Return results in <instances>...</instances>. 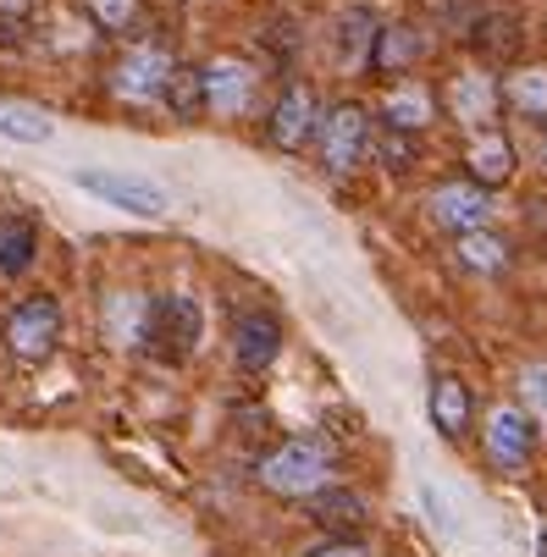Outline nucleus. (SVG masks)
Instances as JSON below:
<instances>
[{
	"label": "nucleus",
	"mask_w": 547,
	"mask_h": 557,
	"mask_svg": "<svg viewBox=\"0 0 547 557\" xmlns=\"http://www.w3.org/2000/svg\"><path fill=\"white\" fill-rule=\"evenodd\" d=\"M332 469H338V447L332 436L321 431H304V436H288L277 442L260 463H255V481L271 492V497H316L332 486Z\"/></svg>",
	"instance_id": "nucleus-1"
},
{
	"label": "nucleus",
	"mask_w": 547,
	"mask_h": 557,
	"mask_svg": "<svg viewBox=\"0 0 547 557\" xmlns=\"http://www.w3.org/2000/svg\"><path fill=\"white\" fill-rule=\"evenodd\" d=\"M199 332H205V314H199V298L189 293H167V298H149V321H144V348H155L161 359H189L199 348Z\"/></svg>",
	"instance_id": "nucleus-2"
},
{
	"label": "nucleus",
	"mask_w": 547,
	"mask_h": 557,
	"mask_svg": "<svg viewBox=\"0 0 547 557\" xmlns=\"http://www.w3.org/2000/svg\"><path fill=\"white\" fill-rule=\"evenodd\" d=\"M56 343H61V304L50 293H34L7 314V348L17 364H45Z\"/></svg>",
	"instance_id": "nucleus-3"
},
{
	"label": "nucleus",
	"mask_w": 547,
	"mask_h": 557,
	"mask_svg": "<svg viewBox=\"0 0 547 557\" xmlns=\"http://www.w3.org/2000/svg\"><path fill=\"white\" fill-rule=\"evenodd\" d=\"M316 144H321V166L332 177H349L360 166V154L370 149V116L360 100H338L321 122H316Z\"/></svg>",
	"instance_id": "nucleus-4"
},
{
	"label": "nucleus",
	"mask_w": 547,
	"mask_h": 557,
	"mask_svg": "<svg viewBox=\"0 0 547 557\" xmlns=\"http://www.w3.org/2000/svg\"><path fill=\"white\" fill-rule=\"evenodd\" d=\"M482 447H487V463H493L498 474H514V469H525V463H531V453H536L531 414H525V409H514V404H498V409L487 414Z\"/></svg>",
	"instance_id": "nucleus-5"
},
{
	"label": "nucleus",
	"mask_w": 547,
	"mask_h": 557,
	"mask_svg": "<svg viewBox=\"0 0 547 557\" xmlns=\"http://www.w3.org/2000/svg\"><path fill=\"white\" fill-rule=\"evenodd\" d=\"M167 77H172V55L161 45H133L117 66H111V89L133 106H149L167 95Z\"/></svg>",
	"instance_id": "nucleus-6"
},
{
	"label": "nucleus",
	"mask_w": 547,
	"mask_h": 557,
	"mask_svg": "<svg viewBox=\"0 0 547 557\" xmlns=\"http://www.w3.org/2000/svg\"><path fill=\"white\" fill-rule=\"evenodd\" d=\"M426 210H431V221H437L442 232L464 237V232H482V226L493 221V194L464 177V183H442V188L426 199Z\"/></svg>",
	"instance_id": "nucleus-7"
},
{
	"label": "nucleus",
	"mask_w": 547,
	"mask_h": 557,
	"mask_svg": "<svg viewBox=\"0 0 547 557\" xmlns=\"http://www.w3.org/2000/svg\"><path fill=\"white\" fill-rule=\"evenodd\" d=\"M77 188L106 199V205H117V210H133V215H167V194L155 188V183H144V177H127V172H95V166H84V172H77Z\"/></svg>",
	"instance_id": "nucleus-8"
},
{
	"label": "nucleus",
	"mask_w": 547,
	"mask_h": 557,
	"mask_svg": "<svg viewBox=\"0 0 547 557\" xmlns=\"http://www.w3.org/2000/svg\"><path fill=\"white\" fill-rule=\"evenodd\" d=\"M316 122H321V111H316V89L309 84H288L282 89V100L271 106V127H266V138L277 144V149H304L309 138H316Z\"/></svg>",
	"instance_id": "nucleus-9"
},
{
	"label": "nucleus",
	"mask_w": 547,
	"mask_h": 557,
	"mask_svg": "<svg viewBox=\"0 0 547 557\" xmlns=\"http://www.w3.org/2000/svg\"><path fill=\"white\" fill-rule=\"evenodd\" d=\"M282 354V321L271 309H244L239 326H232V359H239V370H271Z\"/></svg>",
	"instance_id": "nucleus-10"
},
{
	"label": "nucleus",
	"mask_w": 547,
	"mask_h": 557,
	"mask_svg": "<svg viewBox=\"0 0 547 557\" xmlns=\"http://www.w3.org/2000/svg\"><path fill=\"white\" fill-rule=\"evenodd\" d=\"M255 100V72L244 61H210L205 66V111L216 116H239Z\"/></svg>",
	"instance_id": "nucleus-11"
},
{
	"label": "nucleus",
	"mask_w": 547,
	"mask_h": 557,
	"mask_svg": "<svg viewBox=\"0 0 547 557\" xmlns=\"http://www.w3.org/2000/svg\"><path fill=\"white\" fill-rule=\"evenodd\" d=\"M464 166H471V183L476 188H498V183L514 177V144L498 127H482L471 138V149H464Z\"/></svg>",
	"instance_id": "nucleus-12"
},
{
	"label": "nucleus",
	"mask_w": 547,
	"mask_h": 557,
	"mask_svg": "<svg viewBox=\"0 0 547 557\" xmlns=\"http://www.w3.org/2000/svg\"><path fill=\"white\" fill-rule=\"evenodd\" d=\"M471 420H476V392L464 386L459 375H437L431 381V425L448 442H459L464 431H471Z\"/></svg>",
	"instance_id": "nucleus-13"
},
{
	"label": "nucleus",
	"mask_w": 547,
	"mask_h": 557,
	"mask_svg": "<svg viewBox=\"0 0 547 557\" xmlns=\"http://www.w3.org/2000/svg\"><path fill=\"white\" fill-rule=\"evenodd\" d=\"M304 513H309V524H321V530H332V535H354V530L370 519L365 497L349 492V486H327V492H316V497H304Z\"/></svg>",
	"instance_id": "nucleus-14"
},
{
	"label": "nucleus",
	"mask_w": 547,
	"mask_h": 557,
	"mask_svg": "<svg viewBox=\"0 0 547 557\" xmlns=\"http://www.w3.org/2000/svg\"><path fill=\"white\" fill-rule=\"evenodd\" d=\"M431 111H437L431 89L399 84V89H387V100H381V127H393V133H421V127L431 122Z\"/></svg>",
	"instance_id": "nucleus-15"
},
{
	"label": "nucleus",
	"mask_w": 547,
	"mask_h": 557,
	"mask_svg": "<svg viewBox=\"0 0 547 557\" xmlns=\"http://www.w3.org/2000/svg\"><path fill=\"white\" fill-rule=\"evenodd\" d=\"M39 255V226L28 215H0V276H23Z\"/></svg>",
	"instance_id": "nucleus-16"
},
{
	"label": "nucleus",
	"mask_w": 547,
	"mask_h": 557,
	"mask_svg": "<svg viewBox=\"0 0 547 557\" xmlns=\"http://www.w3.org/2000/svg\"><path fill=\"white\" fill-rule=\"evenodd\" d=\"M421 55H426V34L410 28V23L381 28L376 45H370V66H376V72H404V66H415Z\"/></svg>",
	"instance_id": "nucleus-17"
},
{
	"label": "nucleus",
	"mask_w": 547,
	"mask_h": 557,
	"mask_svg": "<svg viewBox=\"0 0 547 557\" xmlns=\"http://www.w3.org/2000/svg\"><path fill=\"white\" fill-rule=\"evenodd\" d=\"M448 106H453V116L459 122H471L476 133H482V122L493 116V106H498V84L487 72H471V77H453V89H448Z\"/></svg>",
	"instance_id": "nucleus-18"
},
{
	"label": "nucleus",
	"mask_w": 547,
	"mask_h": 557,
	"mask_svg": "<svg viewBox=\"0 0 547 557\" xmlns=\"http://www.w3.org/2000/svg\"><path fill=\"white\" fill-rule=\"evenodd\" d=\"M144 321H149V298H138V293H117L106 304V332L122 348H138L144 343Z\"/></svg>",
	"instance_id": "nucleus-19"
},
{
	"label": "nucleus",
	"mask_w": 547,
	"mask_h": 557,
	"mask_svg": "<svg viewBox=\"0 0 547 557\" xmlns=\"http://www.w3.org/2000/svg\"><path fill=\"white\" fill-rule=\"evenodd\" d=\"M498 100H509L520 116H547V66H520L503 77Z\"/></svg>",
	"instance_id": "nucleus-20"
},
{
	"label": "nucleus",
	"mask_w": 547,
	"mask_h": 557,
	"mask_svg": "<svg viewBox=\"0 0 547 557\" xmlns=\"http://www.w3.org/2000/svg\"><path fill=\"white\" fill-rule=\"evenodd\" d=\"M167 111L178 116V122H194V116H205V66H172V77H167Z\"/></svg>",
	"instance_id": "nucleus-21"
},
{
	"label": "nucleus",
	"mask_w": 547,
	"mask_h": 557,
	"mask_svg": "<svg viewBox=\"0 0 547 557\" xmlns=\"http://www.w3.org/2000/svg\"><path fill=\"white\" fill-rule=\"evenodd\" d=\"M509 255H514V249H509V237H498V232H487V226L459 237V265H464V271L493 276V271H503V265H509Z\"/></svg>",
	"instance_id": "nucleus-22"
},
{
	"label": "nucleus",
	"mask_w": 547,
	"mask_h": 557,
	"mask_svg": "<svg viewBox=\"0 0 547 557\" xmlns=\"http://www.w3.org/2000/svg\"><path fill=\"white\" fill-rule=\"evenodd\" d=\"M0 138L45 144V138H50V122H45L39 111H23V106H0Z\"/></svg>",
	"instance_id": "nucleus-23"
},
{
	"label": "nucleus",
	"mask_w": 547,
	"mask_h": 557,
	"mask_svg": "<svg viewBox=\"0 0 547 557\" xmlns=\"http://www.w3.org/2000/svg\"><path fill=\"white\" fill-rule=\"evenodd\" d=\"M376 154H381V166H387V172H410V166H415V133H393V127H381Z\"/></svg>",
	"instance_id": "nucleus-24"
},
{
	"label": "nucleus",
	"mask_w": 547,
	"mask_h": 557,
	"mask_svg": "<svg viewBox=\"0 0 547 557\" xmlns=\"http://www.w3.org/2000/svg\"><path fill=\"white\" fill-rule=\"evenodd\" d=\"M370 45H376V23H370V12H349L343 17V55L349 61H370Z\"/></svg>",
	"instance_id": "nucleus-25"
},
{
	"label": "nucleus",
	"mask_w": 547,
	"mask_h": 557,
	"mask_svg": "<svg viewBox=\"0 0 547 557\" xmlns=\"http://www.w3.org/2000/svg\"><path fill=\"white\" fill-rule=\"evenodd\" d=\"M84 7L95 12V23H100V28H127V23H133V12H138V0H84Z\"/></svg>",
	"instance_id": "nucleus-26"
},
{
	"label": "nucleus",
	"mask_w": 547,
	"mask_h": 557,
	"mask_svg": "<svg viewBox=\"0 0 547 557\" xmlns=\"http://www.w3.org/2000/svg\"><path fill=\"white\" fill-rule=\"evenodd\" d=\"M304 557H370V546L360 535H327L321 546H309Z\"/></svg>",
	"instance_id": "nucleus-27"
},
{
	"label": "nucleus",
	"mask_w": 547,
	"mask_h": 557,
	"mask_svg": "<svg viewBox=\"0 0 547 557\" xmlns=\"http://www.w3.org/2000/svg\"><path fill=\"white\" fill-rule=\"evenodd\" d=\"M520 386H525V404H531L536 414H547V364H531V370L520 375Z\"/></svg>",
	"instance_id": "nucleus-28"
},
{
	"label": "nucleus",
	"mask_w": 547,
	"mask_h": 557,
	"mask_svg": "<svg viewBox=\"0 0 547 557\" xmlns=\"http://www.w3.org/2000/svg\"><path fill=\"white\" fill-rule=\"evenodd\" d=\"M536 557H547V530H542V541H536Z\"/></svg>",
	"instance_id": "nucleus-29"
},
{
	"label": "nucleus",
	"mask_w": 547,
	"mask_h": 557,
	"mask_svg": "<svg viewBox=\"0 0 547 557\" xmlns=\"http://www.w3.org/2000/svg\"><path fill=\"white\" fill-rule=\"evenodd\" d=\"M542 161H547V133H542Z\"/></svg>",
	"instance_id": "nucleus-30"
}]
</instances>
